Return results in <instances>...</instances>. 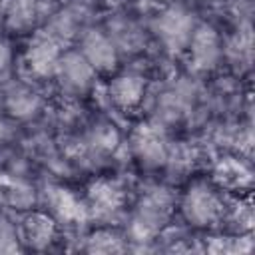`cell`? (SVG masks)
<instances>
[{
	"label": "cell",
	"instance_id": "cell-1",
	"mask_svg": "<svg viewBox=\"0 0 255 255\" xmlns=\"http://www.w3.org/2000/svg\"><path fill=\"white\" fill-rule=\"evenodd\" d=\"M145 108L147 118L171 133L203 124L207 120L205 80L189 72L171 74L159 80V84H151Z\"/></svg>",
	"mask_w": 255,
	"mask_h": 255
},
{
	"label": "cell",
	"instance_id": "cell-2",
	"mask_svg": "<svg viewBox=\"0 0 255 255\" xmlns=\"http://www.w3.org/2000/svg\"><path fill=\"white\" fill-rule=\"evenodd\" d=\"M177 189L167 181H147L129 201L124 233L129 251H151L157 235L173 223Z\"/></svg>",
	"mask_w": 255,
	"mask_h": 255
},
{
	"label": "cell",
	"instance_id": "cell-3",
	"mask_svg": "<svg viewBox=\"0 0 255 255\" xmlns=\"http://www.w3.org/2000/svg\"><path fill=\"white\" fill-rule=\"evenodd\" d=\"M225 207L227 193H223L207 175H193L183 181L181 191H177L175 217L189 231L205 235L221 229Z\"/></svg>",
	"mask_w": 255,
	"mask_h": 255
},
{
	"label": "cell",
	"instance_id": "cell-4",
	"mask_svg": "<svg viewBox=\"0 0 255 255\" xmlns=\"http://www.w3.org/2000/svg\"><path fill=\"white\" fill-rule=\"evenodd\" d=\"M199 22L195 8L183 0H169L157 4L147 20L151 42L165 58H181L187 42Z\"/></svg>",
	"mask_w": 255,
	"mask_h": 255
},
{
	"label": "cell",
	"instance_id": "cell-5",
	"mask_svg": "<svg viewBox=\"0 0 255 255\" xmlns=\"http://www.w3.org/2000/svg\"><path fill=\"white\" fill-rule=\"evenodd\" d=\"M0 112L18 126L32 128L48 118L50 100L42 84L14 74L0 86Z\"/></svg>",
	"mask_w": 255,
	"mask_h": 255
},
{
	"label": "cell",
	"instance_id": "cell-6",
	"mask_svg": "<svg viewBox=\"0 0 255 255\" xmlns=\"http://www.w3.org/2000/svg\"><path fill=\"white\" fill-rule=\"evenodd\" d=\"M173 133L151 122L149 118L139 120L126 137V151L129 161L141 173H163L167 155L171 149Z\"/></svg>",
	"mask_w": 255,
	"mask_h": 255
},
{
	"label": "cell",
	"instance_id": "cell-7",
	"mask_svg": "<svg viewBox=\"0 0 255 255\" xmlns=\"http://www.w3.org/2000/svg\"><path fill=\"white\" fill-rule=\"evenodd\" d=\"M183 56L189 74L211 80L223 70V30L213 20L199 18Z\"/></svg>",
	"mask_w": 255,
	"mask_h": 255
},
{
	"label": "cell",
	"instance_id": "cell-8",
	"mask_svg": "<svg viewBox=\"0 0 255 255\" xmlns=\"http://www.w3.org/2000/svg\"><path fill=\"white\" fill-rule=\"evenodd\" d=\"M84 201L90 221L98 225H114L126 217L129 205V189L120 177L98 175L84 189Z\"/></svg>",
	"mask_w": 255,
	"mask_h": 255
},
{
	"label": "cell",
	"instance_id": "cell-9",
	"mask_svg": "<svg viewBox=\"0 0 255 255\" xmlns=\"http://www.w3.org/2000/svg\"><path fill=\"white\" fill-rule=\"evenodd\" d=\"M151 74L139 66L120 68L108 78L106 100L112 110L124 116H135L145 108L151 84Z\"/></svg>",
	"mask_w": 255,
	"mask_h": 255
},
{
	"label": "cell",
	"instance_id": "cell-10",
	"mask_svg": "<svg viewBox=\"0 0 255 255\" xmlns=\"http://www.w3.org/2000/svg\"><path fill=\"white\" fill-rule=\"evenodd\" d=\"M98 80L100 76L96 74V70L74 46L64 48L52 78V86L56 88L62 100H72V102L90 100L98 88Z\"/></svg>",
	"mask_w": 255,
	"mask_h": 255
},
{
	"label": "cell",
	"instance_id": "cell-11",
	"mask_svg": "<svg viewBox=\"0 0 255 255\" xmlns=\"http://www.w3.org/2000/svg\"><path fill=\"white\" fill-rule=\"evenodd\" d=\"M38 207L46 209L58 221L64 233H82L84 227L90 223L84 193H78L62 181H46L44 185H40Z\"/></svg>",
	"mask_w": 255,
	"mask_h": 255
},
{
	"label": "cell",
	"instance_id": "cell-12",
	"mask_svg": "<svg viewBox=\"0 0 255 255\" xmlns=\"http://www.w3.org/2000/svg\"><path fill=\"white\" fill-rule=\"evenodd\" d=\"M98 6L94 0H58L40 28L64 48L74 46L82 30L94 24Z\"/></svg>",
	"mask_w": 255,
	"mask_h": 255
},
{
	"label": "cell",
	"instance_id": "cell-13",
	"mask_svg": "<svg viewBox=\"0 0 255 255\" xmlns=\"http://www.w3.org/2000/svg\"><path fill=\"white\" fill-rule=\"evenodd\" d=\"M207 177L227 195H249L255 185L253 157L237 151H215L207 161Z\"/></svg>",
	"mask_w": 255,
	"mask_h": 255
},
{
	"label": "cell",
	"instance_id": "cell-14",
	"mask_svg": "<svg viewBox=\"0 0 255 255\" xmlns=\"http://www.w3.org/2000/svg\"><path fill=\"white\" fill-rule=\"evenodd\" d=\"M110 38L114 40L116 48L120 50L122 58L126 60H137L147 54V48L153 44L151 34L147 28V20L143 22L137 14L122 8L112 10L108 18L102 22Z\"/></svg>",
	"mask_w": 255,
	"mask_h": 255
},
{
	"label": "cell",
	"instance_id": "cell-15",
	"mask_svg": "<svg viewBox=\"0 0 255 255\" xmlns=\"http://www.w3.org/2000/svg\"><path fill=\"white\" fill-rule=\"evenodd\" d=\"M18 231L24 251L48 253L64 247V239H66L64 229L42 207H34L30 211L20 213Z\"/></svg>",
	"mask_w": 255,
	"mask_h": 255
},
{
	"label": "cell",
	"instance_id": "cell-16",
	"mask_svg": "<svg viewBox=\"0 0 255 255\" xmlns=\"http://www.w3.org/2000/svg\"><path fill=\"white\" fill-rule=\"evenodd\" d=\"M58 0H0V28L12 38L36 34Z\"/></svg>",
	"mask_w": 255,
	"mask_h": 255
},
{
	"label": "cell",
	"instance_id": "cell-17",
	"mask_svg": "<svg viewBox=\"0 0 255 255\" xmlns=\"http://www.w3.org/2000/svg\"><path fill=\"white\" fill-rule=\"evenodd\" d=\"M74 48L88 60V64L96 70L98 76L110 78L114 72H118L122 68L124 58L102 24L94 22V24L86 26L82 30V34L78 36Z\"/></svg>",
	"mask_w": 255,
	"mask_h": 255
},
{
	"label": "cell",
	"instance_id": "cell-18",
	"mask_svg": "<svg viewBox=\"0 0 255 255\" xmlns=\"http://www.w3.org/2000/svg\"><path fill=\"white\" fill-rule=\"evenodd\" d=\"M64 52V46L50 38L46 32L38 30L30 36L22 52V72L26 78L38 84H52L58 60Z\"/></svg>",
	"mask_w": 255,
	"mask_h": 255
},
{
	"label": "cell",
	"instance_id": "cell-19",
	"mask_svg": "<svg viewBox=\"0 0 255 255\" xmlns=\"http://www.w3.org/2000/svg\"><path fill=\"white\" fill-rule=\"evenodd\" d=\"M223 68L227 74L249 82L253 72V24L227 26L223 32Z\"/></svg>",
	"mask_w": 255,
	"mask_h": 255
},
{
	"label": "cell",
	"instance_id": "cell-20",
	"mask_svg": "<svg viewBox=\"0 0 255 255\" xmlns=\"http://www.w3.org/2000/svg\"><path fill=\"white\" fill-rule=\"evenodd\" d=\"M209 157L211 153L197 137L195 139H173L169 155H167V163L161 175H165V181L171 185L183 183L189 177H193L203 165H207Z\"/></svg>",
	"mask_w": 255,
	"mask_h": 255
},
{
	"label": "cell",
	"instance_id": "cell-21",
	"mask_svg": "<svg viewBox=\"0 0 255 255\" xmlns=\"http://www.w3.org/2000/svg\"><path fill=\"white\" fill-rule=\"evenodd\" d=\"M76 249L90 255H116V253H128L129 241L124 233V227L96 225L80 233V243Z\"/></svg>",
	"mask_w": 255,
	"mask_h": 255
},
{
	"label": "cell",
	"instance_id": "cell-22",
	"mask_svg": "<svg viewBox=\"0 0 255 255\" xmlns=\"http://www.w3.org/2000/svg\"><path fill=\"white\" fill-rule=\"evenodd\" d=\"M255 229L253 199L249 195H227V207L219 231L233 235H247Z\"/></svg>",
	"mask_w": 255,
	"mask_h": 255
},
{
	"label": "cell",
	"instance_id": "cell-23",
	"mask_svg": "<svg viewBox=\"0 0 255 255\" xmlns=\"http://www.w3.org/2000/svg\"><path fill=\"white\" fill-rule=\"evenodd\" d=\"M255 247L253 233L233 235L225 231H213L201 235V253L213 255H247Z\"/></svg>",
	"mask_w": 255,
	"mask_h": 255
},
{
	"label": "cell",
	"instance_id": "cell-24",
	"mask_svg": "<svg viewBox=\"0 0 255 255\" xmlns=\"http://www.w3.org/2000/svg\"><path fill=\"white\" fill-rule=\"evenodd\" d=\"M22 241L18 231V219L12 217V211L0 207V255L4 253H20Z\"/></svg>",
	"mask_w": 255,
	"mask_h": 255
},
{
	"label": "cell",
	"instance_id": "cell-25",
	"mask_svg": "<svg viewBox=\"0 0 255 255\" xmlns=\"http://www.w3.org/2000/svg\"><path fill=\"white\" fill-rule=\"evenodd\" d=\"M221 12L225 14L227 26L253 24L255 0H223L221 2Z\"/></svg>",
	"mask_w": 255,
	"mask_h": 255
},
{
	"label": "cell",
	"instance_id": "cell-26",
	"mask_svg": "<svg viewBox=\"0 0 255 255\" xmlns=\"http://www.w3.org/2000/svg\"><path fill=\"white\" fill-rule=\"evenodd\" d=\"M16 74V50L14 38L0 28V86Z\"/></svg>",
	"mask_w": 255,
	"mask_h": 255
},
{
	"label": "cell",
	"instance_id": "cell-27",
	"mask_svg": "<svg viewBox=\"0 0 255 255\" xmlns=\"http://www.w3.org/2000/svg\"><path fill=\"white\" fill-rule=\"evenodd\" d=\"M98 8H106V10H122L126 6H129L133 0H94Z\"/></svg>",
	"mask_w": 255,
	"mask_h": 255
},
{
	"label": "cell",
	"instance_id": "cell-28",
	"mask_svg": "<svg viewBox=\"0 0 255 255\" xmlns=\"http://www.w3.org/2000/svg\"><path fill=\"white\" fill-rule=\"evenodd\" d=\"M183 2H187V4H191L195 8L197 4H203V2H209V0H183Z\"/></svg>",
	"mask_w": 255,
	"mask_h": 255
},
{
	"label": "cell",
	"instance_id": "cell-29",
	"mask_svg": "<svg viewBox=\"0 0 255 255\" xmlns=\"http://www.w3.org/2000/svg\"><path fill=\"white\" fill-rule=\"evenodd\" d=\"M0 114H2V112H0Z\"/></svg>",
	"mask_w": 255,
	"mask_h": 255
}]
</instances>
